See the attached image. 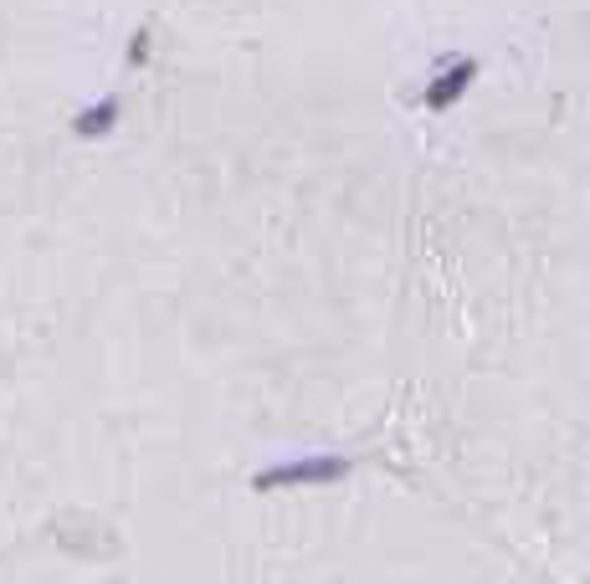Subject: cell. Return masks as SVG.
<instances>
[{
    "mask_svg": "<svg viewBox=\"0 0 590 584\" xmlns=\"http://www.w3.org/2000/svg\"><path fill=\"white\" fill-rule=\"evenodd\" d=\"M477 83V57H452V62H441V72L426 83V108L432 114H447L457 103L468 98V87Z\"/></svg>",
    "mask_w": 590,
    "mask_h": 584,
    "instance_id": "cell-1",
    "label": "cell"
},
{
    "mask_svg": "<svg viewBox=\"0 0 590 584\" xmlns=\"http://www.w3.org/2000/svg\"><path fill=\"white\" fill-rule=\"evenodd\" d=\"M350 462H298V467H278L268 472L262 482H329V477H344Z\"/></svg>",
    "mask_w": 590,
    "mask_h": 584,
    "instance_id": "cell-2",
    "label": "cell"
}]
</instances>
